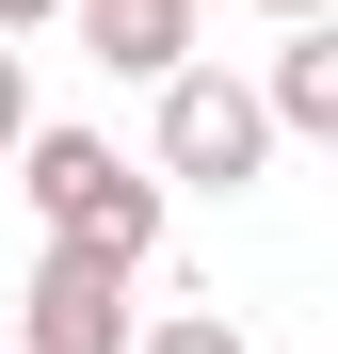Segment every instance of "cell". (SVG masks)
Masks as SVG:
<instances>
[{
  "instance_id": "6da1fadb",
  "label": "cell",
  "mask_w": 338,
  "mask_h": 354,
  "mask_svg": "<svg viewBox=\"0 0 338 354\" xmlns=\"http://www.w3.org/2000/svg\"><path fill=\"white\" fill-rule=\"evenodd\" d=\"M17 194H32L48 242L97 258V274H145L161 258V177L129 145H97V129H17Z\"/></svg>"
},
{
  "instance_id": "7a4b0ae2",
  "label": "cell",
  "mask_w": 338,
  "mask_h": 354,
  "mask_svg": "<svg viewBox=\"0 0 338 354\" xmlns=\"http://www.w3.org/2000/svg\"><path fill=\"white\" fill-rule=\"evenodd\" d=\"M258 161H274L258 81H225V65H178V81H161V177H194V194H242Z\"/></svg>"
},
{
  "instance_id": "3957f363",
  "label": "cell",
  "mask_w": 338,
  "mask_h": 354,
  "mask_svg": "<svg viewBox=\"0 0 338 354\" xmlns=\"http://www.w3.org/2000/svg\"><path fill=\"white\" fill-rule=\"evenodd\" d=\"M129 338H145V322H129V274H97V258H65V242L32 258L17 322H0V354H129Z\"/></svg>"
},
{
  "instance_id": "277c9868",
  "label": "cell",
  "mask_w": 338,
  "mask_h": 354,
  "mask_svg": "<svg viewBox=\"0 0 338 354\" xmlns=\"http://www.w3.org/2000/svg\"><path fill=\"white\" fill-rule=\"evenodd\" d=\"M81 48H97L113 81H145V97H161V81L194 65V0H81Z\"/></svg>"
},
{
  "instance_id": "5b68a950",
  "label": "cell",
  "mask_w": 338,
  "mask_h": 354,
  "mask_svg": "<svg viewBox=\"0 0 338 354\" xmlns=\"http://www.w3.org/2000/svg\"><path fill=\"white\" fill-rule=\"evenodd\" d=\"M258 129H338V32H290V48H274Z\"/></svg>"
},
{
  "instance_id": "8992f818",
  "label": "cell",
  "mask_w": 338,
  "mask_h": 354,
  "mask_svg": "<svg viewBox=\"0 0 338 354\" xmlns=\"http://www.w3.org/2000/svg\"><path fill=\"white\" fill-rule=\"evenodd\" d=\"M129 354H242V322H209V306H161V322H145Z\"/></svg>"
},
{
  "instance_id": "52a82bcc",
  "label": "cell",
  "mask_w": 338,
  "mask_h": 354,
  "mask_svg": "<svg viewBox=\"0 0 338 354\" xmlns=\"http://www.w3.org/2000/svg\"><path fill=\"white\" fill-rule=\"evenodd\" d=\"M17 129H32V81H17V48H0V161H17Z\"/></svg>"
},
{
  "instance_id": "ba28073f",
  "label": "cell",
  "mask_w": 338,
  "mask_h": 354,
  "mask_svg": "<svg viewBox=\"0 0 338 354\" xmlns=\"http://www.w3.org/2000/svg\"><path fill=\"white\" fill-rule=\"evenodd\" d=\"M48 17H65V0H0V48H17V32H48Z\"/></svg>"
},
{
  "instance_id": "9c48e42d",
  "label": "cell",
  "mask_w": 338,
  "mask_h": 354,
  "mask_svg": "<svg viewBox=\"0 0 338 354\" xmlns=\"http://www.w3.org/2000/svg\"><path fill=\"white\" fill-rule=\"evenodd\" d=\"M322 17H338V0H274V32H322Z\"/></svg>"
}]
</instances>
